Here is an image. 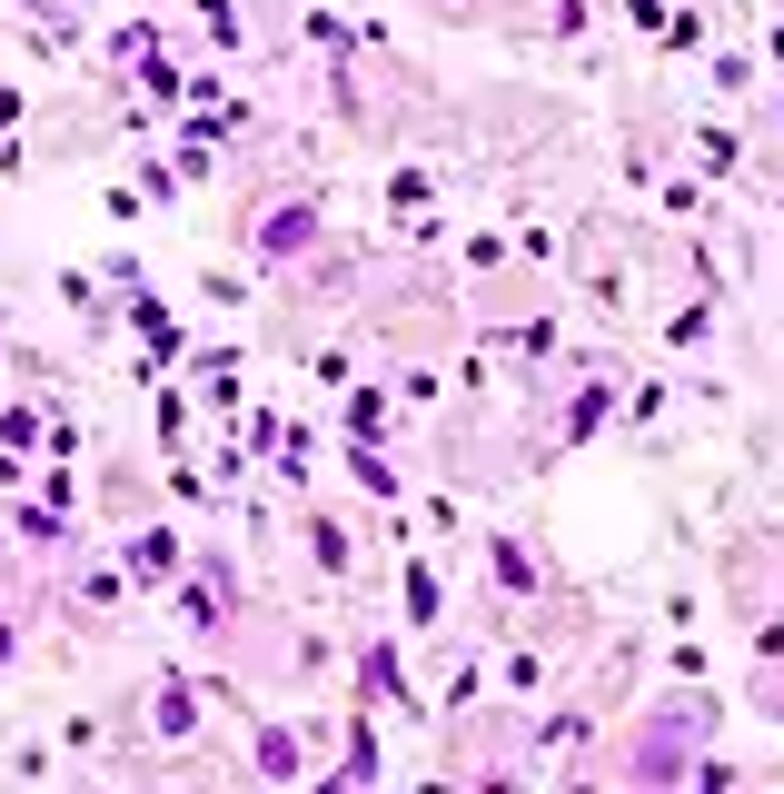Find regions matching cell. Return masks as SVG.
Here are the masks:
<instances>
[{"mask_svg":"<svg viewBox=\"0 0 784 794\" xmlns=\"http://www.w3.org/2000/svg\"><path fill=\"white\" fill-rule=\"evenodd\" d=\"M169 556H179L169 537H140V547H129V566H140V576H169Z\"/></svg>","mask_w":784,"mask_h":794,"instance_id":"obj_1","label":"cell"}]
</instances>
